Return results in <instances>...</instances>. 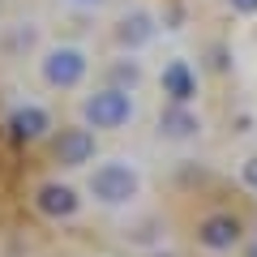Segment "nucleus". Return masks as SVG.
Segmentation results:
<instances>
[{
  "instance_id": "obj_1",
  "label": "nucleus",
  "mask_w": 257,
  "mask_h": 257,
  "mask_svg": "<svg viewBox=\"0 0 257 257\" xmlns=\"http://www.w3.org/2000/svg\"><path fill=\"white\" fill-rule=\"evenodd\" d=\"M82 116H86V124H94V128H120V124L133 120V99H128L124 90H116V86H107V90L90 94V99L82 103Z\"/></svg>"
},
{
  "instance_id": "obj_2",
  "label": "nucleus",
  "mask_w": 257,
  "mask_h": 257,
  "mask_svg": "<svg viewBox=\"0 0 257 257\" xmlns=\"http://www.w3.org/2000/svg\"><path fill=\"white\" fill-rule=\"evenodd\" d=\"M90 193L103 206H124L128 197H138V172L128 163H103L90 176Z\"/></svg>"
},
{
  "instance_id": "obj_3",
  "label": "nucleus",
  "mask_w": 257,
  "mask_h": 257,
  "mask_svg": "<svg viewBox=\"0 0 257 257\" xmlns=\"http://www.w3.org/2000/svg\"><path fill=\"white\" fill-rule=\"evenodd\" d=\"M86 69H90V60H86L82 47H52L43 56V82L56 90H73L86 77Z\"/></svg>"
},
{
  "instance_id": "obj_4",
  "label": "nucleus",
  "mask_w": 257,
  "mask_h": 257,
  "mask_svg": "<svg viewBox=\"0 0 257 257\" xmlns=\"http://www.w3.org/2000/svg\"><path fill=\"white\" fill-rule=\"evenodd\" d=\"M94 159V133L90 128H64L56 142V163L60 167H82Z\"/></svg>"
},
{
  "instance_id": "obj_5",
  "label": "nucleus",
  "mask_w": 257,
  "mask_h": 257,
  "mask_svg": "<svg viewBox=\"0 0 257 257\" xmlns=\"http://www.w3.org/2000/svg\"><path fill=\"white\" fill-rule=\"evenodd\" d=\"M35 206L47 219H69V214H77V193L69 184H43L35 193Z\"/></svg>"
},
{
  "instance_id": "obj_6",
  "label": "nucleus",
  "mask_w": 257,
  "mask_h": 257,
  "mask_svg": "<svg viewBox=\"0 0 257 257\" xmlns=\"http://www.w3.org/2000/svg\"><path fill=\"white\" fill-rule=\"evenodd\" d=\"M47 111L43 107H35V103H26V107H18L9 116V133H13V142H35V138H43L47 133Z\"/></svg>"
},
{
  "instance_id": "obj_7",
  "label": "nucleus",
  "mask_w": 257,
  "mask_h": 257,
  "mask_svg": "<svg viewBox=\"0 0 257 257\" xmlns=\"http://www.w3.org/2000/svg\"><path fill=\"white\" fill-rule=\"evenodd\" d=\"M163 94L172 103H189L193 94H197V77H193V69L184 60H172L163 69Z\"/></svg>"
},
{
  "instance_id": "obj_8",
  "label": "nucleus",
  "mask_w": 257,
  "mask_h": 257,
  "mask_svg": "<svg viewBox=\"0 0 257 257\" xmlns=\"http://www.w3.org/2000/svg\"><path fill=\"white\" fill-rule=\"evenodd\" d=\"M197 240H202L206 248H231L240 240V223L227 219V214H214V219H206L202 227H197Z\"/></svg>"
},
{
  "instance_id": "obj_9",
  "label": "nucleus",
  "mask_w": 257,
  "mask_h": 257,
  "mask_svg": "<svg viewBox=\"0 0 257 257\" xmlns=\"http://www.w3.org/2000/svg\"><path fill=\"white\" fill-rule=\"evenodd\" d=\"M150 35H155V18H150V13H124L120 26H116V39L124 47H142Z\"/></svg>"
},
{
  "instance_id": "obj_10",
  "label": "nucleus",
  "mask_w": 257,
  "mask_h": 257,
  "mask_svg": "<svg viewBox=\"0 0 257 257\" xmlns=\"http://www.w3.org/2000/svg\"><path fill=\"white\" fill-rule=\"evenodd\" d=\"M159 128H163L167 138H193V133H197V116H193L184 103H172V107L163 111V120H159Z\"/></svg>"
},
{
  "instance_id": "obj_11",
  "label": "nucleus",
  "mask_w": 257,
  "mask_h": 257,
  "mask_svg": "<svg viewBox=\"0 0 257 257\" xmlns=\"http://www.w3.org/2000/svg\"><path fill=\"white\" fill-rule=\"evenodd\" d=\"M244 180H248V189H257V155L244 163Z\"/></svg>"
},
{
  "instance_id": "obj_12",
  "label": "nucleus",
  "mask_w": 257,
  "mask_h": 257,
  "mask_svg": "<svg viewBox=\"0 0 257 257\" xmlns=\"http://www.w3.org/2000/svg\"><path fill=\"white\" fill-rule=\"evenodd\" d=\"M231 9L236 13H257V0H231Z\"/></svg>"
},
{
  "instance_id": "obj_13",
  "label": "nucleus",
  "mask_w": 257,
  "mask_h": 257,
  "mask_svg": "<svg viewBox=\"0 0 257 257\" xmlns=\"http://www.w3.org/2000/svg\"><path fill=\"white\" fill-rule=\"evenodd\" d=\"M248 257H257V244H253V248H248Z\"/></svg>"
}]
</instances>
